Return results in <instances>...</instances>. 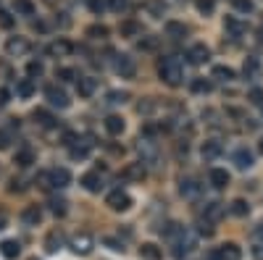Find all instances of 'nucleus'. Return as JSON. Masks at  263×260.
Returning <instances> with one entry per match:
<instances>
[{"label": "nucleus", "instance_id": "nucleus-1", "mask_svg": "<svg viewBox=\"0 0 263 260\" xmlns=\"http://www.w3.org/2000/svg\"><path fill=\"white\" fill-rule=\"evenodd\" d=\"M158 76H161V82L168 84V87H179V84H182V66H179V60L164 58L158 63Z\"/></svg>", "mask_w": 263, "mask_h": 260}, {"label": "nucleus", "instance_id": "nucleus-2", "mask_svg": "<svg viewBox=\"0 0 263 260\" xmlns=\"http://www.w3.org/2000/svg\"><path fill=\"white\" fill-rule=\"evenodd\" d=\"M105 205H108L111 210H116V213H124V210L132 208V197H129L127 192H121V189H113V192H108Z\"/></svg>", "mask_w": 263, "mask_h": 260}, {"label": "nucleus", "instance_id": "nucleus-3", "mask_svg": "<svg viewBox=\"0 0 263 260\" xmlns=\"http://www.w3.org/2000/svg\"><path fill=\"white\" fill-rule=\"evenodd\" d=\"M68 247H71L76 255H90L92 252V247H95V239H92L90 234H74L71 236V242H68Z\"/></svg>", "mask_w": 263, "mask_h": 260}, {"label": "nucleus", "instance_id": "nucleus-4", "mask_svg": "<svg viewBox=\"0 0 263 260\" xmlns=\"http://www.w3.org/2000/svg\"><path fill=\"white\" fill-rule=\"evenodd\" d=\"M45 97H48V103L53 105V108H68V105H71V100H68V95H66L61 87H56V84L45 87Z\"/></svg>", "mask_w": 263, "mask_h": 260}, {"label": "nucleus", "instance_id": "nucleus-5", "mask_svg": "<svg viewBox=\"0 0 263 260\" xmlns=\"http://www.w3.org/2000/svg\"><path fill=\"white\" fill-rule=\"evenodd\" d=\"M113 68H116V74H119V76H124V79H132V76L137 74V63H134V58H132V56H116Z\"/></svg>", "mask_w": 263, "mask_h": 260}, {"label": "nucleus", "instance_id": "nucleus-6", "mask_svg": "<svg viewBox=\"0 0 263 260\" xmlns=\"http://www.w3.org/2000/svg\"><path fill=\"white\" fill-rule=\"evenodd\" d=\"M239 258H242V250H239L234 242H227V244H221L219 250L211 252V260H239Z\"/></svg>", "mask_w": 263, "mask_h": 260}, {"label": "nucleus", "instance_id": "nucleus-7", "mask_svg": "<svg viewBox=\"0 0 263 260\" xmlns=\"http://www.w3.org/2000/svg\"><path fill=\"white\" fill-rule=\"evenodd\" d=\"M68 184H71V173H68L66 168H53V171H48V187L64 189Z\"/></svg>", "mask_w": 263, "mask_h": 260}, {"label": "nucleus", "instance_id": "nucleus-8", "mask_svg": "<svg viewBox=\"0 0 263 260\" xmlns=\"http://www.w3.org/2000/svg\"><path fill=\"white\" fill-rule=\"evenodd\" d=\"M5 53L13 58H19V56H27L29 53V42H27V37H11L8 42H5Z\"/></svg>", "mask_w": 263, "mask_h": 260}, {"label": "nucleus", "instance_id": "nucleus-9", "mask_svg": "<svg viewBox=\"0 0 263 260\" xmlns=\"http://www.w3.org/2000/svg\"><path fill=\"white\" fill-rule=\"evenodd\" d=\"M211 58V50L205 48L203 42H197V45H192V48L187 50V60L192 66H200V63H205V60Z\"/></svg>", "mask_w": 263, "mask_h": 260}, {"label": "nucleus", "instance_id": "nucleus-10", "mask_svg": "<svg viewBox=\"0 0 263 260\" xmlns=\"http://www.w3.org/2000/svg\"><path fill=\"white\" fill-rule=\"evenodd\" d=\"M95 89H98L95 76H79V79H76V92H79V97H92Z\"/></svg>", "mask_w": 263, "mask_h": 260}, {"label": "nucleus", "instance_id": "nucleus-11", "mask_svg": "<svg viewBox=\"0 0 263 260\" xmlns=\"http://www.w3.org/2000/svg\"><path fill=\"white\" fill-rule=\"evenodd\" d=\"M21 221H24V226H40L42 224V210L37 208V205H29V208L21 210Z\"/></svg>", "mask_w": 263, "mask_h": 260}, {"label": "nucleus", "instance_id": "nucleus-12", "mask_svg": "<svg viewBox=\"0 0 263 260\" xmlns=\"http://www.w3.org/2000/svg\"><path fill=\"white\" fill-rule=\"evenodd\" d=\"M90 150H92V142L90 140H79L74 147H68V155H71L74 160H84L90 155Z\"/></svg>", "mask_w": 263, "mask_h": 260}, {"label": "nucleus", "instance_id": "nucleus-13", "mask_svg": "<svg viewBox=\"0 0 263 260\" xmlns=\"http://www.w3.org/2000/svg\"><path fill=\"white\" fill-rule=\"evenodd\" d=\"M221 142L219 140H208V142H203V150H200V155H203L205 160H216L221 155Z\"/></svg>", "mask_w": 263, "mask_h": 260}, {"label": "nucleus", "instance_id": "nucleus-14", "mask_svg": "<svg viewBox=\"0 0 263 260\" xmlns=\"http://www.w3.org/2000/svg\"><path fill=\"white\" fill-rule=\"evenodd\" d=\"M127 181H142L145 179V166L142 163H129L127 168H124V173H121Z\"/></svg>", "mask_w": 263, "mask_h": 260}, {"label": "nucleus", "instance_id": "nucleus-15", "mask_svg": "<svg viewBox=\"0 0 263 260\" xmlns=\"http://www.w3.org/2000/svg\"><path fill=\"white\" fill-rule=\"evenodd\" d=\"M19 252H21V244H19L16 239H5V242H0V255H3L5 260L19 258Z\"/></svg>", "mask_w": 263, "mask_h": 260}, {"label": "nucleus", "instance_id": "nucleus-16", "mask_svg": "<svg viewBox=\"0 0 263 260\" xmlns=\"http://www.w3.org/2000/svg\"><path fill=\"white\" fill-rule=\"evenodd\" d=\"M208 181L216 187V189H224L229 184V173H227V168H213L211 173H208Z\"/></svg>", "mask_w": 263, "mask_h": 260}, {"label": "nucleus", "instance_id": "nucleus-17", "mask_svg": "<svg viewBox=\"0 0 263 260\" xmlns=\"http://www.w3.org/2000/svg\"><path fill=\"white\" fill-rule=\"evenodd\" d=\"M234 166L239 168V171H247V168L253 166V152L245 150V147H239V150L234 152Z\"/></svg>", "mask_w": 263, "mask_h": 260}, {"label": "nucleus", "instance_id": "nucleus-18", "mask_svg": "<svg viewBox=\"0 0 263 260\" xmlns=\"http://www.w3.org/2000/svg\"><path fill=\"white\" fill-rule=\"evenodd\" d=\"M103 124H105V132H108V134H113V137H119L124 129H127V124H124V118H121V116H108Z\"/></svg>", "mask_w": 263, "mask_h": 260}, {"label": "nucleus", "instance_id": "nucleus-19", "mask_svg": "<svg viewBox=\"0 0 263 260\" xmlns=\"http://www.w3.org/2000/svg\"><path fill=\"white\" fill-rule=\"evenodd\" d=\"M203 216H205V221L216 224V221H221V218H224V205H221V202H208V205H205V210H203Z\"/></svg>", "mask_w": 263, "mask_h": 260}, {"label": "nucleus", "instance_id": "nucleus-20", "mask_svg": "<svg viewBox=\"0 0 263 260\" xmlns=\"http://www.w3.org/2000/svg\"><path fill=\"white\" fill-rule=\"evenodd\" d=\"M82 187L87 189V192H100V187H103V179H100L95 171H90V173H84V176H82Z\"/></svg>", "mask_w": 263, "mask_h": 260}, {"label": "nucleus", "instance_id": "nucleus-21", "mask_svg": "<svg viewBox=\"0 0 263 260\" xmlns=\"http://www.w3.org/2000/svg\"><path fill=\"white\" fill-rule=\"evenodd\" d=\"M140 258H142V260H161V258H164V252H161L158 244L145 242L142 247H140Z\"/></svg>", "mask_w": 263, "mask_h": 260}, {"label": "nucleus", "instance_id": "nucleus-22", "mask_svg": "<svg viewBox=\"0 0 263 260\" xmlns=\"http://www.w3.org/2000/svg\"><path fill=\"white\" fill-rule=\"evenodd\" d=\"M192 247H195V242H192V236L184 234L182 239H176V247H174V258H184V255H190Z\"/></svg>", "mask_w": 263, "mask_h": 260}, {"label": "nucleus", "instance_id": "nucleus-23", "mask_svg": "<svg viewBox=\"0 0 263 260\" xmlns=\"http://www.w3.org/2000/svg\"><path fill=\"white\" fill-rule=\"evenodd\" d=\"M74 48H71V42L68 40H64V37H61V40H56V42H50V48H48V53L50 56H68V53H71Z\"/></svg>", "mask_w": 263, "mask_h": 260}, {"label": "nucleus", "instance_id": "nucleus-24", "mask_svg": "<svg viewBox=\"0 0 263 260\" xmlns=\"http://www.w3.org/2000/svg\"><path fill=\"white\" fill-rule=\"evenodd\" d=\"M166 34L171 40H182V37H187V27L182 21H166Z\"/></svg>", "mask_w": 263, "mask_h": 260}, {"label": "nucleus", "instance_id": "nucleus-25", "mask_svg": "<svg viewBox=\"0 0 263 260\" xmlns=\"http://www.w3.org/2000/svg\"><path fill=\"white\" fill-rule=\"evenodd\" d=\"M16 166H21V168H29L34 163V152H32V147H21L19 152H16V160H13Z\"/></svg>", "mask_w": 263, "mask_h": 260}, {"label": "nucleus", "instance_id": "nucleus-26", "mask_svg": "<svg viewBox=\"0 0 263 260\" xmlns=\"http://www.w3.org/2000/svg\"><path fill=\"white\" fill-rule=\"evenodd\" d=\"M119 32H121V37H140V32H142V27L137 24V21H121V27H119Z\"/></svg>", "mask_w": 263, "mask_h": 260}, {"label": "nucleus", "instance_id": "nucleus-27", "mask_svg": "<svg viewBox=\"0 0 263 260\" xmlns=\"http://www.w3.org/2000/svg\"><path fill=\"white\" fill-rule=\"evenodd\" d=\"M13 11H16L19 16H32V13H34V3H32V0H13Z\"/></svg>", "mask_w": 263, "mask_h": 260}, {"label": "nucleus", "instance_id": "nucleus-28", "mask_svg": "<svg viewBox=\"0 0 263 260\" xmlns=\"http://www.w3.org/2000/svg\"><path fill=\"white\" fill-rule=\"evenodd\" d=\"M34 121H37L40 126H45V129H53V126H56V118H53L48 111H42V108L34 111Z\"/></svg>", "mask_w": 263, "mask_h": 260}, {"label": "nucleus", "instance_id": "nucleus-29", "mask_svg": "<svg viewBox=\"0 0 263 260\" xmlns=\"http://www.w3.org/2000/svg\"><path fill=\"white\" fill-rule=\"evenodd\" d=\"M179 192H182L184 197H197V195H200V184H197L195 179H187V181H182Z\"/></svg>", "mask_w": 263, "mask_h": 260}, {"label": "nucleus", "instance_id": "nucleus-30", "mask_svg": "<svg viewBox=\"0 0 263 260\" xmlns=\"http://www.w3.org/2000/svg\"><path fill=\"white\" fill-rule=\"evenodd\" d=\"M213 79L231 82V79H234V68H229V66H213Z\"/></svg>", "mask_w": 263, "mask_h": 260}, {"label": "nucleus", "instance_id": "nucleus-31", "mask_svg": "<svg viewBox=\"0 0 263 260\" xmlns=\"http://www.w3.org/2000/svg\"><path fill=\"white\" fill-rule=\"evenodd\" d=\"M16 95H19V97H32V95H34V82H32V79H21V82L16 84Z\"/></svg>", "mask_w": 263, "mask_h": 260}, {"label": "nucleus", "instance_id": "nucleus-32", "mask_svg": "<svg viewBox=\"0 0 263 260\" xmlns=\"http://www.w3.org/2000/svg\"><path fill=\"white\" fill-rule=\"evenodd\" d=\"M48 205H50V210L56 213V216H66V210H68V208H66L68 202L64 200V197H50V202H48Z\"/></svg>", "mask_w": 263, "mask_h": 260}, {"label": "nucleus", "instance_id": "nucleus-33", "mask_svg": "<svg viewBox=\"0 0 263 260\" xmlns=\"http://www.w3.org/2000/svg\"><path fill=\"white\" fill-rule=\"evenodd\" d=\"M61 242H64V236H61L58 231H50L48 236H45V247H48V252H56L61 247Z\"/></svg>", "mask_w": 263, "mask_h": 260}, {"label": "nucleus", "instance_id": "nucleus-34", "mask_svg": "<svg viewBox=\"0 0 263 260\" xmlns=\"http://www.w3.org/2000/svg\"><path fill=\"white\" fill-rule=\"evenodd\" d=\"M224 27H227V32L231 34V37H239V34H242L245 32V24H242V21H237V19H227V24H224Z\"/></svg>", "mask_w": 263, "mask_h": 260}, {"label": "nucleus", "instance_id": "nucleus-35", "mask_svg": "<svg viewBox=\"0 0 263 260\" xmlns=\"http://www.w3.org/2000/svg\"><path fill=\"white\" fill-rule=\"evenodd\" d=\"M87 37H90V40H105V37H108V27L92 24V27L87 29Z\"/></svg>", "mask_w": 263, "mask_h": 260}, {"label": "nucleus", "instance_id": "nucleus-36", "mask_svg": "<svg viewBox=\"0 0 263 260\" xmlns=\"http://www.w3.org/2000/svg\"><path fill=\"white\" fill-rule=\"evenodd\" d=\"M213 89V84L208 82V79H195L192 82V92H200V95H208Z\"/></svg>", "mask_w": 263, "mask_h": 260}, {"label": "nucleus", "instance_id": "nucleus-37", "mask_svg": "<svg viewBox=\"0 0 263 260\" xmlns=\"http://www.w3.org/2000/svg\"><path fill=\"white\" fill-rule=\"evenodd\" d=\"M242 71H245V76H255L261 71V63H258V58H247L245 60V66H242Z\"/></svg>", "mask_w": 263, "mask_h": 260}, {"label": "nucleus", "instance_id": "nucleus-38", "mask_svg": "<svg viewBox=\"0 0 263 260\" xmlns=\"http://www.w3.org/2000/svg\"><path fill=\"white\" fill-rule=\"evenodd\" d=\"M231 213L242 218V216H247V213H250V205H247L245 200H234V202H231Z\"/></svg>", "mask_w": 263, "mask_h": 260}, {"label": "nucleus", "instance_id": "nucleus-39", "mask_svg": "<svg viewBox=\"0 0 263 260\" xmlns=\"http://www.w3.org/2000/svg\"><path fill=\"white\" fill-rule=\"evenodd\" d=\"M231 5H234V11H239V13H253V0H231Z\"/></svg>", "mask_w": 263, "mask_h": 260}, {"label": "nucleus", "instance_id": "nucleus-40", "mask_svg": "<svg viewBox=\"0 0 263 260\" xmlns=\"http://www.w3.org/2000/svg\"><path fill=\"white\" fill-rule=\"evenodd\" d=\"M127 100H129V92H119V89L108 92V103L111 105H119V103H127Z\"/></svg>", "mask_w": 263, "mask_h": 260}, {"label": "nucleus", "instance_id": "nucleus-41", "mask_svg": "<svg viewBox=\"0 0 263 260\" xmlns=\"http://www.w3.org/2000/svg\"><path fill=\"white\" fill-rule=\"evenodd\" d=\"M195 5H197V11L203 13V16H211L213 8H216V5H213V0H195Z\"/></svg>", "mask_w": 263, "mask_h": 260}, {"label": "nucleus", "instance_id": "nucleus-42", "mask_svg": "<svg viewBox=\"0 0 263 260\" xmlns=\"http://www.w3.org/2000/svg\"><path fill=\"white\" fill-rule=\"evenodd\" d=\"M250 252H253L255 260H263V231L258 234V239L253 242V250H250Z\"/></svg>", "mask_w": 263, "mask_h": 260}, {"label": "nucleus", "instance_id": "nucleus-43", "mask_svg": "<svg viewBox=\"0 0 263 260\" xmlns=\"http://www.w3.org/2000/svg\"><path fill=\"white\" fill-rule=\"evenodd\" d=\"M13 24H16V19L8 11H0V29H13Z\"/></svg>", "mask_w": 263, "mask_h": 260}, {"label": "nucleus", "instance_id": "nucleus-44", "mask_svg": "<svg viewBox=\"0 0 263 260\" xmlns=\"http://www.w3.org/2000/svg\"><path fill=\"white\" fill-rule=\"evenodd\" d=\"M140 48H142V50H156V48H158V37H153V34L142 37V40H140Z\"/></svg>", "mask_w": 263, "mask_h": 260}, {"label": "nucleus", "instance_id": "nucleus-45", "mask_svg": "<svg viewBox=\"0 0 263 260\" xmlns=\"http://www.w3.org/2000/svg\"><path fill=\"white\" fill-rule=\"evenodd\" d=\"M42 71H45V66L40 63V60H29V66H27L29 76H42Z\"/></svg>", "mask_w": 263, "mask_h": 260}, {"label": "nucleus", "instance_id": "nucleus-46", "mask_svg": "<svg viewBox=\"0 0 263 260\" xmlns=\"http://www.w3.org/2000/svg\"><path fill=\"white\" fill-rule=\"evenodd\" d=\"M56 76H58L61 82H74L76 79V71H74V68H58Z\"/></svg>", "mask_w": 263, "mask_h": 260}, {"label": "nucleus", "instance_id": "nucleus-47", "mask_svg": "<svg viewBox=\"0 0 263 260\" xmlns=\"http://www.w3.org/2000/svg\"><path fill=\"white\" fill-rule=\"evenodd\" d=\"M108 8L116 11V13H121V11L129 8V0H108Z\"/></svg>", "mask_w": 263, "mask_h": 260}, {"label": "nucleus", "instance_id": "nucleus-48", "mask_svg": "<svg viewBox=\"0 0 263 260\" xmlns=\"http://www.w3.org/2000/svg\"><path fill=\"white\" fill-rule=\"evenodd\" d=\"M103 244H105V247H111V250H116V252H124V244H121L119 239H111V236H105Z\"/></svg>", "mask_w": 263, "mask_h": 260}, {"label": "nucleus", "instance_id": "nucleus-49", "mask_svg": "<svg viewBox=\"0 0 263 260\" xmlns=\"http://www.w3.org/2000/svg\"><path fill=\"white\" fill-rule=\"evenodd\" d=\"M247 97H250L253 103H263V89L261 87H253L250 92H247Z\"/></svg>", "mask_w": 263, "mask_h": 260}, {"label": "nucleus", "instance_id": "nucleus-50", "mask_svg": "<svg viewBox=\"0 0 263 260\" xmlns=\"http://www.w3.org/2000/svg\"><path fill=\"white\" fill-rule=\"evenodd\" d=\"M76 142H79V137H76L74 132H66V134H64V144H66V147H74Z\"/></svg>", "mask_w": 263, "mask_h": 260}, {"label": "nucleus", "instance_id": "nucleus-51", "mask_svg": "<svg viewBox=\"0 0 263 260\" xmlns=\"http://www.w3.org/2000/svg\"><path fill=\"white\" fill-rule=\"evenodd\" d=\"M203 236H211L213 234V226H211V221H200V229H197Z\"/></svg>", "mask_w": 263, "mask_h": 260}, {"label": "nucleus", "instance_id": "nucleus-52", "mask_svg": "<svg viewBox=\"0 0 263 260\" xmlns=\"http://www.w3.org/2000/svg\"><path fill=\"white\" fill-rule=\"evenodd\" d=\"M87 5H90V11H92V13H100V11L105 8L103 0H87Z\"/></svg>", "mask_w": 263, "mask_h": 260}, {"label": "nucleus", "instance_id": "nucleus-53", "mask_svg": "<svg viewBox=\"0 0 263 260\" xmlns=\"http://www.w3.org/2000/svg\"><path fill=\"white\" fill-rule=\"evenodd\" d=\"M8 134H5V132H0V150H5V147H8Z\"/></svg>", "mask_w": 263, "mask_h": 260}, {"label": "nucleus", "instance_id": "nucleus-54", "mask_svg": "<svg viewBox=\"0 0 263 260\" xmlns=\"http://www.w3.org/2000/svg\"><path fill=\"white\" fill-rule=\"evenodd\" d=\"M8 89H0V105H5V103H8Z\"/></svg>", "mask_w": 263, "mask_h": 260}, {"label": "nucleus", "instance_id": "nucleus-55", "mask_svg": "<svg viewBox=\"0 0 263 260\" xmlns=\"http://www.w3.org/2000/svg\"><path fill=\"white\" fill-rule=\"evenodd\" d=\"M0 229H5V213H0Z\"/></svg>", "mask_w": 263, "mask_h": 260}, {"label": "nucleus", "instance_id": "nucleus-56", "mask_svg": "<svg viewBox=\"0 0 263 260\" xmlns=\"http://www.w3.org/2000/svg\"><path fill=\"white\" fill-rule=\"evenodd\" d=\"M258 150L263 152V137H261V142H258Z\"/></svg>", "mask_w": 263, "mask_h": 260}, {"label": "nucleus", "instance_id": "nucleus-57", "mask_svg": "<svg viewBox=\"0 0 263 260\" xmlns=\"http://www.w3.org/2000/svg\"><path fill=\"white\" fill-rule=\"evenodd\" d=\"M258 37H261V42H263V27H261V32H258Z\"/></svg>", "mask_w": 263, "mask_h": 260}, {"label": "nucleus", "instance_id": "nucleus-58", "mask_svg": "<svg viewBox=\"0 0 263 260\" xmlns=\"http://www.w3.org/2000/svg\"><path fill=\"white\" fill-rule=\"evenodd\" d=\"M45 3H50V5H53V3H56V0H45Z\"/></svg>", "mask_w": 263, "mask_h": 260}, {"label": "nucleus", "instance_id": "nucleus-59", "mask_svg": "<svg viewBox=\"0 0 263 260\" xmlns=\"http://www.w3.org/2000/svg\"><path fill=\"white\" fill-rule=\"evenodd\" d=\"M29 260H37V258H29Z\"/></svg>", "mask_w": 263, "mask_h": 260}]
</instances>
